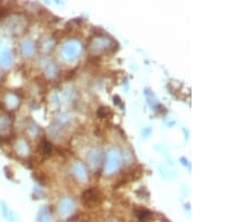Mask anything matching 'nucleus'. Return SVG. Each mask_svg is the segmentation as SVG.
Here are the masks:
<instances>
[{"mask_svg":"<svg viewBox=\"0 0 252 222\" xmlns=\"http://www.w3.org/2000/svg\"><path fill=\"white\" fill-rule=\"evenodd\" d=\"M97 193L94 191L93 189L88 190L87 192H84V194L82 196V201L85 205L88 207H91L92 204H96L97 203Z\"/></svg>","mask_w":252,"mask_h":222,"instance_id":"obj_1","label":"nucleus"},{"mask_svg":"<svg viewBox=\"0 0 252 222\" xmlns=\"http://www.w3.org/2000/svg\"><path fill=\"white\" fill-rule=\"evenodd\" d=\"M37 222H51V220H50V217L46 216V215H45V216H42V217L39 218Z\"/></svg>","mask_w":252,"mask_h":222,"instance_id":"obj_2","label":"nucleus"}]
</instances>
